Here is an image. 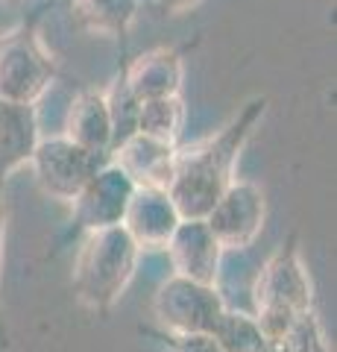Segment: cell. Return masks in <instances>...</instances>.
<instances>
[{"label":"cell","mask_w":337,"mask_h":352,"mask_svg":"<svg viewBox=\"0 0 337 352\" xmlns=\"http://www.w3.org/2000/svg\"><path fill=\"white\" fill-rule=\"evenodd\" d=\"M270 106V97H253L217 135L200 141L197 147L176 153L167 194L179 217H205L211 212L229 182L235 179V164L246 141L253 138Z\"/></svg>","instance_id":"obj_1"},{"label":"cell","mask_w":337,"mask_h":352,"mask_svg":"<svg viewBox=\"0 0 337 352\" xmlns=\"http://www.w3.org/2000/svg\"><path fill=\"white\" fill-rule=\"evenodd\" d=\"M138 256V244L121 223L85 232L71 279L77 300L94 314L112 311L135 276Z\"/></svg>","instance_id":"obj_2"},{"label":"cell","mask_w":337,"mask_h":352,"mask_svg":"<svg viewBox=\"0 0 337 352\" xmlns=\"http://www.w3.org/2000/svg\"><path fill=\"white\" fill-rule=\"evenodd\" d=\"M253 302L255 320L264 329L270 346L279 344L302 314L314 311V285L297 235L281 241L261 267L253 288Z\"/></svg>","instance_id":"obj_3"},{"label":"cell","mask_w":337,"mask_h":352,"mask_svg":"<svg viewBox=\"0 0 337 352\" xmlns=\"http://www.w3.org/2000/svg\"><path fill=\"white\" fill-rule=\"evenodd\" d=\"M56 68L32 24L0 36V100L32 106L50 88Z\"/></svg>","instance_id":"obj_4"},{"label":"cell","mask_w":337,"mask_h":352,"mask_svg":"<svg viewBox=\"0 0 337 352\" xmlns=\"http://www.w3.org/2000/svg\"><path fill=\"white\" fill-rule=\"evenodd\" d=\"M223 308L226 302L217 285H202L176 273L153 294V317L165 335H211Z\"/></svg>","instance_id":"obj_5"},{"label":"cell","mask_w":337,"mask_h":352,"mask_svg":"<svg viewBox=\"0 0 337 352\" xmlns=\"http://www.w3.org/2000/svg\"><path fill=\"white\" fill-rule=\"evenodd\" d=\"M112 159L108 153H91L80 144H73L65 135L38 138L36 150L30 156V164L36 170L41 191L59 203H73L89 179Z\"/></svg>","instance_id":"obj_6"},{"label":"cell","mask_w":337,"mask_h":352,"mask_svg":"<svg viewBox=\"0 0 337 352\" xmlns=\"http://www.w3.org/2000/svg\"><path fill=\"white\" fill-rule=\"evenodd\" d=\"M267 217L264 194L255 182L232 179L202 220L223 250H246L261 235Z\"/></svg>","instance_id":"obj_7"},{"label":"cell","mask_w":337,"mask_h":352,"mask_svg":"<svg viewBox=\"0 0 337 352\" xmlns=\"http://www.w3.org/2000/svg\"><path fill=\"white\" fill-rule=\"evenodd\" d=\"M135 179L129 176L115 159H108L100 170H97L89 185L80 191V197L73 200V223L82 232L103 226H117L126 214V206L135 194Z\"/></svg>","instance_id":"obj_8"},{"label":"cell","mask_w":337,"mask_h":352,"mask_svg":"<svg viewBox=\"0 0 337 352\" xmlns=\"http://www.w3.org/2000/svg\"><path fill=\"white\" fill-rule=\"evenodd\" d=\"M165 250L176 276L202 282V285H217L223 247L217 244V238L211 235V229L202 217H182Z\"/></svg>","instance_id":"obj_9"},{"label":"cell","mask_w":337,"mask_h":352,"mask_svg":"<svg viewBox=\"0 0 337 352\" xmlns=\"http://www.w3.org/2000/svg\"><path fill=\"white\" fill-rule=\"evenodd\" d=\"M179 220L182 217L165 188L138 185L132 200L126 206L121 226L138 244V250H161V247H167L173 229L179 226Z\"/></svg>","instance_id":"obj_10"},{"label":"cell","mask_w":337,"mask_h":352,"mask_svg":"<svg viewBox=\"0 0 337 352\" xmlns=\"http://www.w3.org/2000/svg\"><path fill=\"white\" fill-rule=\"evenodd\" d=\"M121 76L138 100L176 97L185 76V47H156L141 53Z\"/></svg>","instance_id":"obj_11"},{"label":"cell","mask_w":337,"mask_h":352,"mask_svg":"<svg viewBox=\"0 0 337 352\" xmlns=\"http://www.w3.org/2000/svg\"><path fill=\"white\" fill-rule=\"evenodd\" d=\"M38 138L36 106L0 100V188L9 173L18 170L21 164H30Z\"/></svg>","instance_id":"obj_12"},{"label":"cell","mask_w":337,"mask_h":352,"mask_svg":"<svg viewBox=\"0 0 337 352\" xmlns=\"http://www.w3.org/2000/svg\"><path fill=\"white\" fill-rule=\"evenodd\" d=\"M176 147L161 144V141L135 135L124 141L121 147L112 153V159L132 176L135 185H150V188H165L173 176V164H176Z\"/></svg>","instance_id":"obj_13"},{"label":"cell","mask_w":337,"mask_h":352,"mask_svg":"<svg viewBox=\"0 0 337 352\" xmlns=\"http://www.w3.org/2000/svg\"><path fill=\"white\" fill-rule=\"evenodd\" d=\"M65 138L91 153L112 156V120H108L106 97L100 91H82L68 109L65 120Z\"/></svg>","instance_id":"obj_14"},{"label":"cell","mask_w":337,"mask_h":352,"mask_svg":"<svg viewBox=\"0 0 337 352\" xmlns=\"http://www.w3.org/2000/svg\"><path fill=\"white\" fill-rule=\"evenodd\" d=\"M71 12L85 32L121 38L138 18V0H73Z\"/></svg>","instance_id":"obj_15"},{"label":"cell","mask_w":337,"mask_h":352,"mask_svg":"<svg viewBox=\"0 0 337 352\" xmlns=\"http://www.w3.org/2000/svg\"><path fill=\"white\" fill-rule=\"evenodd\" d=\"M211 338L217 340V346L223 352H267L270 349V340L264 335V329H261V323L255 320V314L235 311L229 305L217 317Z\"/></svg>","instance_id":"obj_16"},{"label":"cell","mask_w":337,"mask_h":352,"mask_svg":"<svg viewBox=\"0 0 337 352\" xmlns=\"http://www.w3.org/2000/svg\"><path fill=\"white\" fill-rule=\"evenodd\" d=\"M185 124V103L182 97H156V100H141L138 106V135L173 144L182 135Z\"/></svg>","instance_id":"obj_17"},{"label":"cell","mask_w":337,"mask_h":352,"mask_svg":"<svg viewBox=\"0 0 337 352\" xmlns=\"http://www.w3.org/2000/svg\"><path fill=\"white\" fill-rule=\"evenodd\" d=\"M106 97V109H108V120H112V153L129 141L138 132V106L141 100L129 91L124 76L108 85V91H103Z\"/></svg>","instance_id":"obj_18"},{"label":"cell","mask_w":337,"mask_h":352,"mask_svg":"<svg viewBox=\"0 0 337 352\" xmlns=\"http://www.w3.org/2000/svg\"><path fill=\"white\" fill-rule=\"evenodd\" d=\"M167 352H223L211 335H161Z\"/></svg>","instance_id":"obj_19"},{"label":"cell","mask_w":337,"mask_h":352,"mask_svg":"<svg viewBox=\"0 0 337 352\" xmlns=\"http://www.w3.org/2000/svg\"><path fill=\"white\" fill-rule=\"evenodd\" d=\"M197 3H200V0H159L161 12H170V15L185 12V9H191V6H197Z\"/></svg>","instance_id":"obj_20"},{"label":"cell","mask_w":337,"mask_h":352,"mask_svg":"<svg viewBox=\"0 0 337 352\" xmlns=\"http://www.w3.org/2000/svg\"><path fill=\"white\" fill-rule=\"evenodd\" d=\"M0 244H3V188H0ZM3 250V247H0ZM0 344H6V329L0 323Z\"/></svg>","instance_id":"obj_21"},{"label":"cell","mask_w":337,"mask_h":352,"mask_svg":"<svg viewBox=\"0 0 337 352\" xmlns=\"http://www.w3.org/2000/svg\"><path fill=\"white\" fill-rule=\"evenodd\" d=\"M267 352H285V349H279V346H270Z\"/></svg>","instance_id":"obj_22"}]
</instances>
